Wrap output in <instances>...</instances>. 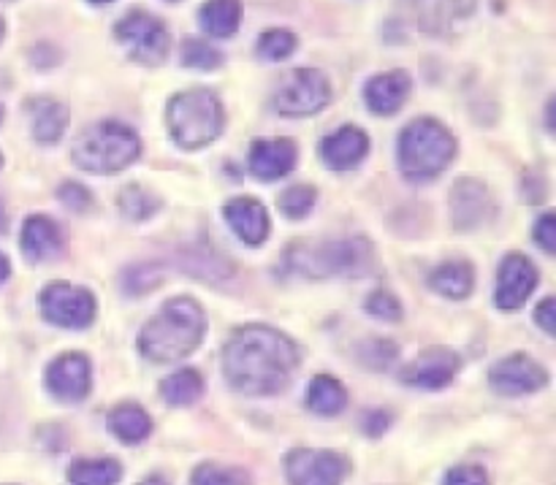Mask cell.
Here are the masks:
<instances>
[{
	"mask_svg": "<svg viewBox=\"0 0 556 485\" xmlns=\"http://www.w3.org/2000/svg\"><path fill=\"white\" fill-rule=\"evenodd\" d=\"M299 347L269 326H242L223 347V374L244 396H277L299 369Z\"/></svg>",
	"mask_w": 556,
	"mask_h": 485,
	"instance_id": "cell-1",
	"label": "cell"
},
{
	"mask_svg": "<svg viewBox=\"0 0 556 485\" xmlns=\"http://www.w3.org/2000/svg\"><path fill=\"white\" fill-rule=\"evenodd\" d=\"M206 315L195 298L177 296L152 315L139 334L141 356L155 363H174L188 358L201 345Z\"/></svg>",
	"mask_w": 556,
	"mask_h": 485,
	"instance_id": "cell-2",
	"label": "cell"
},
{
	"mask_svg": "<svg viewBox=\"0 0 556 485\" xmlns=\"http://www.w3.org/2000/svg\"><path fill=\"white\" fill-rule=\"evenodd\" d=\"M396 155H400V171L410 182H429L451 166L456 155V139L438 119H413L402 130Z\"/></svg>",
	"mask_w": 556,
	"mask_h": 485,
	"instance_id": "cell-3",
	"label": "cell"
},
{
	"mask_svg": "<svg viewBox=\"0 0 556 485\" xmlns=\"http://www.w3.org/2000/svg\"><path fill=\"white\" fill-rule=\"evenodd\" d=\"M141 141L134 128L117 119L90 125L71 146V157L81 171L117 174L139 157Z\"/></svg>",
	"mask_w": 556,
	"mask_h": 485,
	"instance_id": "cell-4",
	"label": "cell"
},
{
	"mask_svg": "<svg viewBox=\"0 0 556 485\" xmlns=\"http://www.w3.org/2000/svg\"><path fill=\"white\" fill-rule=\"evenodd\" d=\"M168 130L182 150H201L223 133L226 112L220 98L206 87L177 92L168 101Z\"/></svg>",
	"mask_w": 556,
	"mask_h": 485,
	"instance_id": "cell-5",
	"label": "cell"
},
{
	"mask_svg": "<svg viewBox=\"0 0 556 485\" xmlns=\"http://www.w3.org/2000/svg\"><path fill=\"white\" fill-rule=\"evenodd\" d=\"M288 266L304 277H362L375 266V250L367 239H345V242L293 244L288 250Z\"/></svg>",
	"mask_w": 556,
	"mask_h": 485,
	"instance_id": "cell-6",
	"label": "cell"
},
{
	"mask_svg": "<svg viewBox=\"0 0 556 485\" xmlns=\"http://www.w3.org/2000/svg\"><path fill=\"white\" fill-rule=\"evenodd\" d=\"M114 36L128 49L130 58L147 68H157L168 58L172 36L168 27L150 11L134 9L114 25Z\"/></svg>",
	"mask_w": 556,
	"mask_h": 485,
	"instance_id": "cell-7",
	"label": "cell"
},
{
	"mask_svg": "<svg viewBox=\"0 0 556 485\" xmlns=\"http://www.w3.org/2000/svg\"><path fill=\"white\" fill-rule=\"evenodd\" d=\"M331 85L326 74L315 68H293L280 79L275 106L282 117H313L329 106Z\"/></svg>",
	"mask_w": 556,
	"mask_h": 485,
	"instance_id": "cell-8",
	"label": "cell"
},
{
	"mask_svg": "<svg viewBox=\"0 0 556 485\" xmlns=\"http://www.w3.org/2000/svg\"><path fill=\"white\" fill-rule=\"evenodd\" d=\"M41 315L60 329H87L96 320V298L71 282H52L38 296Z\"/></svg>",
	"mask_w": 556,
	"mask_h": 485,
	"instance_id": "cell-9",
	"label": "cell"
},
{
	"mask_svg": "<svg viewBox=\"0 0 556 485\" xmlns=\"http://www.w3.org/2000/svg\"><path fill=\"white\" fill-rule=\"evenodd\" d=\"M489 385L497 391L500 396H530L538 394L548 385V369L541 361H535L527 353H514V356L503 358L489 372Z\"/></svg>",
	"mask_w": 556,
	"mask_h": 485,
	"instance_id": "cell-10",
	"label": "cell"
},
{
	"mask_svg": "<svg viewBox=\"0 0 556 485\" xmlns=\"http://www.w3.org/2000/svg\"><path fill=\"white\" fill-rule=\"evenodd\" d=\"M348 461L334 450L299 448L286 456V477L291 485H342Z\"/></svg>",
	"mask_w": 556,
	"mask_h": 485,
	"instance_id": "cell-11",
	"label": "cell"
},
{
	"mask_svg": "<svg viewBox=\"0 0 556 485\" xmlns=\"http://www.w3.org/2000/svg\"><path fill=\"white\" fill-rule=\"evenodd\" d=\"M538 280V266L532 264L527 255L510 253L505 255L503 264L497 269V291H494V302L503 312H516V309L525 307L530 302V296L535 293Z\"/></svg>",
	"mask_w": 556,
	"mask_h": 485,
	"instance_id": "cell-12",
	"label": "cell"
},
{
	"mask_svg": "<svg viewBox=\"0 0 556 485\" xmlns=\"http://www.w3.org/2000/svg\"><path fill=\"white\" fill-rule=\"evenodd\" d=\"M92 388V369L81 353H63L47 367V391L65 405L85 401Z\"/></svg>",
	"mask_w": 556,
	"mask_h": 485,
	"instance_id": "cell-13",
	"label": "cell"
},
{
	"mask_svg": "<svg viewBox=\"0 0 556 485\" xmlns=\"http://www.w3.org/2000/svg\"><path fill=\"white\" fill-rule=\"evenodd\" d=\"M494 212H497V206H494L492 193L478 179H459L451 190V217H454V226L459 231L486 226Z\"/></svg>",
	"mask_w": 556,
	"mask_h": 485,
	"instance_id": "cell-14",
	"label": "cell"
},
{
	"mask_svg": "<svg viewBox=\"0 0 556 485\" xmlns=\"http://www.w3.org/2000/svg\"><path fill=\"white\" fill-rule=\"evenodd\" d=\"M459 367L462 361L454 350H448V347H432V350H424L421 356L402 372V383L421 391H440L445 388V385L454 383Z\"/></svg>",
	"mask_w": 556,
	"mask_h": 485,
	"instance_id": "cell-15",
	"label": "cell"
},
{
	"mask_svg": "<svg viewBox=\"0 0 556 485\" xmlns=\"http://www.w3.org/2000/svg\"><path fill=\"white\" fill-rule=\"evenodd\" d=\"M369 136L356 125H342L320 141V157L334 171H351L367 157Z\"/></svg>",
	"mask_w": 556,
	"mask_h": 485,
	"instance_id": "cell-16",
	"label": "cell"
},
{
	"mask_svg": "<svg viewBox=\"0 0 556 485\" xmlns=\"http://www.w3.org/2000/svg\"><path fill=\"white\" fill-rule=\"evenodd\" d=\"M413 90V79L407 71H389V74H378L367 81L364 87V101H367L369 112L389 117L396 114L407 103Z\"/></svg>",
	"mask_w": 556,
	"mask_h": 485,
	"instance_id": "cell-17",
	"label": "cell"
},
{
	"mask_svg": "<svg viewBox=\"0 0 556 485\" xmlns=\"http://www.w3.org/2000/svg\"><path fill=\"white\" fill-rule=\"evenodd\" d=\"M223 215H226L231 231L250 247H258L269 237V212H266L261 201L242 195V199L228 201L223 206Z\"/></svg>",
	"mask_w": 556,
	"mask_h": 485,
	"instance_id": "cell-18",
	"label": "cell"
},
{
	"mask_svg": "<svg viewBox=\"0 0 556 485\" xmlns=\"http://www.w3.org/2000/svg\"><path fill=\"white\" fill-rule=\"evenodd\" d=\"M65 237L60 231L58 222L47 215H33L27 217L25 226H22V253L33 264H41V260H52L63 253Z\"/></svg>",
	"mask_w": 556,
	"mask_h": 485,
	"instance_id": "cell-19",
	"label": "cell"
},
{
	"mask_svg": "<svg viewBox=\"0 0 556 485\" xmlns=\"http://www.w3.org/2000/svg\"><path fill=\"white\" fill-rule=\"evenodd\" d=\"M296 144L288 139L277 141H255L250 146V171L264 182H275V179L286 177L296 166Z\"/></svg>",
	"mask_w": 556,
	"mask_h": 485,
	"instance_id": "cell-20",
	"label": "cell"
},
{
	"mask_svg": "<svg viewBox=\"0 0 556 485\" xmlns=\"http://www.w3.org/2000/svg\"><path fill=\"white\" fill-rule=\"evenodd\" d=\"M30 133L38 144H54L68 128V109L54 98H33L27 101Z\"/></svg>",
	"mask_w": 556,
	"mask_h": 485,
	"instance_id": "cell-21",
	"label": "cell"
},
{
	"mask_svg": "<svg viewBox=\"0 0 556 485\" xmlns=\"http://www.w3.org/2000/svg\"><path fill=\"white\" fill-rule=\"evenodd\" d=\"M106 426L123 445L144 443L152 432L150 416H147L139 405H134V401H125V405L114 407V410L109 412Z\"/></svg>",
	"mask_w": 556,
	"mask_h": 485,
	"instance_id": "cell-22",
	"label": "cell"
},
{
	"mask_svg": "<svg viewBox=\"0 0 556 485\" xmlns=\"http://www.w3.org/2000/svg\"><path fill=\"white\" fill-rule=\"evenodd\" d=\"M429 288L445 298H467L476 288V269L467 260H445L432 271Z\"/></svg>",
	"mask_w": 556,
	"mask_h": 485,
	"instance_id": "cell-23",
	"label": "cell"
},
{
	"mask_svg": "<svg viewBox=\"0 0 556 485\" xmlns=\"http://www.w3.org/2000/svg\"><path fill=\"white\" fill-rule=\"evenodd\" d=\"M199 22L212 38H231L242 25L239 0H206L199 11Z\"/></svg>",
	"mask_w": 556,
	"mask_h": 485,
	"instance_id": "cell-24",
	"label": "cell"
},
{
	"mask_svg": "<svg viewBox=\"0 0 556 485\" xmlns=\"http://www.w3.org/2000/svg\"><path fill=\"white\" fill-rule=\"evenodd\" d=\"M348 405V391L340 380H334L331 374H318V378L309 383L307 388V407L318 416L334 418L345 410Z\"/></svg>",
	"mask_w": 556,
	"mask_h": 485,
	"instance_id": "cell-25",
	"label": "cell"
},
{
	"mask_svg": "<svg viewBox=\"0 0 556 485\" xmlns=\"http://www.w3.org/2000/svg\"><path fill=\"white\" fill-rule=\"evenodd\" d=\"M204 394V378L195 369H179L161 383V396L172 407H190Z\"/></svg>",
	"mask_w": 556,
	"mask_h": 485,
	"instance_id": "cell-26",
	"label": "cell"
},
{
	"mask_svg": "<svg viewBox=\"0 0 556 485\" xmlns=\"http://www.w3.org/2000/svg\"><path fill=\"white\" fill-rule=\"evenodd\" d=\"M123 477V467L114 459H81L68 470L71 485H117Z\"/></svg>",
	"mask_w": 556,
	"mask_h": 485,
	"instance_id": "cell-27",
	"label": "cell"
},
{
	"mask_svg": "<svg viewBox=\"0 0 556 485\" xmlns=\"http://www.w3.org/2000/svg\"><path fill=\"white\" fill-rule=\"evenodd\" d=\"M179 63L193 71H215L223 65V52L204 38H185L179 49Z\"/></svg>",
	"mask_w": 556,
	"mask_h": 485,
	"instance_id": "cell-28",
	"label": "cell"
},
{
	"mask_svg": "<svg viewBox=\"0 0 556 485\" xmlns=\"http://www.w3.org/2000/svg\"><path fill=\"white\" fill-rule=\"evenodd\" d=\"M157 209H161V201H157L150 190L139 188V184H130V188H125L123 193H119V212H123L128 220H150Z\"/></svg>",
	"mask_w": 556,
	"mask_h": 485,
	"instance_id": "cell-29",
	"label": "cell"
},
{
	"mask_svg": "<svg viewBox=\"0 0 556 485\" xmlns=\"http://www.w3.org/2000/svg\"><path fill=\"white\" fill-rule=\"evenodd\" d=\"M190 485H250L248 472L239 467H223V464H199L190 475Z\"/></svg>",
	"mask_w": 556,
	"mask_h": 485,
	"instance_id": "cell-30",
	"label": "cell"
},
{
	"mask_svg": "<svg viewBox=\"0 0 556 485\" xmlns=\"http://www.w3.org/2000/svg\"><path fill=\"white\" fill-rule=\"evenodd\" d=\"M299 38L291 30H266L258 38V58L266 63H280L296 52Z\"/></svg>",
	"mask_w": 556,
	"mask_h": 485,
	"instance_id": "cell-31",
	"label": "cell"
},
{
	"mask_svg": "<svg viewBox=\"0 0 556 485\" xmlns=\"http://www.w3.org/2000/svg\"><path fill=\"white\" fill-rule=\"evenodd\" d=\"M315 201H318L315 188H309V184H291L280 195V212L288 220H302V217H307L315 209Z\"/></svg>",
	"mask_w": 556,
	"mask_h": 485,
	"instance_id": "cell-32",
	"label": "cell"
},
{
	"mask_svg": "<svg viewBox=\"0 0 556 485\" xmlns=\"http://www.w3.org/2000/svg\"><path fill=\"white\" fill-rule=\"evenodd\" d=\"M163 271L157 266H144L136 264L130 266L128 271H123V291L130 293V296H141V293H150L161 285Z\"/></svg>",
	"mask_w": 556,
	"mask_h": 485,
	"instance_id": "cell-33",
	"label": "cell"
},
{
	"mask_svg": "<svg viewBox=\"0 0 556 485\" xmlns=\"http://www.w3.org/2000/svg\"><path fill=\"white\" fill-rule=\"evenodd\" d=\"M367 312L372 315V318L386 320V323H396V320H402V304L396 302L394 293L375 291L372 296L367 298Z\"/></svg>",
	"mask_w": 556,
	"mask_h": 485,
	"instance_id": "cell-34",
	"label": "cell"
},
{
	"mask_svg": "<svg viewBox=\"0 0 556 485\" xmlns=\"http://www.w3.org/2000/svg\"><path fill=\"white\" fill-rule=\"evenodd\" d=\"M362 361L369 369H386L396 361V345L386 340H372L362 345Z\"/></svg>",
	"mask_w": 556,
	"mask_h": 485,
	"instance_id": "cell-35",
	"label": "cell"
},
{
	"mask_svg": "<svg viewBox=\"0 0 556 485\" xmlns=\"http://www.w3.org/2000/svg\"><path fill=\"white\" fill-rule=\"evenodd\" d=\"M532 239H535L543 253L556 255V209L538 217L535 228H532Z\"/></svg>",
	"mask_w": 556,
	"mask_h": 485,
	"instance_id": "cell-36",
	"label": "cell"
},
{
	"mask_svg": "<svg viewBox=\"0 0 556 485\" xmlns=\"http://www.w3.org/2000/svg\"><path fill=\"white\" fill-rule=\"evenodd\" d=\"M58 195H60V201H63L65 209L79 212V215H81V212H90L92 195H90V190L81 188L79 182H65V184H60Z\"/></svg>",
	"mask_w": 556,
	"mask_h": 485,
	"instance_id": "cell-37",
	"label": "cell"
},
{
	"mask_svg": "<svg viewBox=\"0 0 556 485\" xmlns=\"http://www.w3.org/2000/svg\"><path fill=\"white\" fill-rule=\"evenodd\" d=\"M443 485H492V483H489V475L483 467L462 464V467H454V470L445 475Z\"/></svg>",
	"mask_w": 556,
	"mask_h": 485,
	"instance_id": "cell-38",
	"label": "cell"
},
{
	"mask_svg": "<svg viewBox=\"0 0 556 485\" xmlns=\"http://www.w3.org/2000/svg\"><path fill=\"white\" fill-rule=\"evenodd\" d=\"M535 323L546 331L548 336L556 340V298H543L541 304L535 307Z\"/></svg>",
	"mask_w": 556,
	"mask_h": 485,
	"instance_id": "cell-39",
	"label": "cell"
},
{
	"mask_svg": "<svg viewBox=\"0 0 556 485\" xmlns=\"http://www.w3.org/2000/svg\"><path fill=\"white\" fill-rule=\"evenodd\" d=\"M389 426H391V418H389V412H386V410H372V412H367V416H364V421H362V429H364V432H367L372 439L383 437L386 429H389Z\"/></svg>",
	"mask_w": 556,
	"mask_h": 485,
	"instance_id": "cell-40",
	"label": "cell"
},
{
	"mask_svg": "<svg viewBox=\"0 0 556 485\" xmlns=\"http://www.w3.org/2000/svg\"><path fill=\"white\" fill-rule=\"evenodd\" d=\"M546 128L556 133V92L552 95V101L546 103Z\"/></svg>",
	"mask_w": 556,
	"mask_h": 485,
	"instance_id": "cell-41",
	"label": "cell"
},
{
	"mask_svg": "<svg viewBox=\"0 0 556 485\" xmlns=\"http://www.w3.org/2000/svg\"><path fill=\"white\" fill-rule=\"evenodd\" d=\"M11 277V264H9V258H5L3 253H0V285H3L5 280H9Z\"/></svg>",
	"mask_w": 556,
	"mask_h": 485,
	"instance_id": "cell-42",
	"label": "cell"
},
{
	"mask_svg": "<svg viewBox=\"0 0 556 485\" xmlns=\"http://www.w3.org/2000/svg\"><path fill=\"white\" fill-rule=\"evenodd\" d=\"M139 485H168V481L163 475H150V477H144Z\"/></svg>",
	"mask_w": 556,
	"mask_h": 485,
	"instance_id": "cell-43",
	"label": "cell"
},
{
	"mask_svg": "<svg viewBox=\"0 0 556 485\" xmlns=\"http://www.w3.org/2000/svg\"><path fill=\"white\" fill-rule=\"evenodd\" d=\"M5 226H9V222H5V209H3V206H0V233L5 231Z\"/></svg>",
	"mask_w": 556,
	"mask_h": 485,
	"instance_id": "cell-44",
	"label": "cell"
},
{
	"mask_svg": "<svg viewBox=\"0 0 556 485\" xmlns=\"http://www.w3.org/2000/svg\"><path fill=\"white\" fill-rule=\"evenodd\" d=\"M90 3H96V5H106V3H114V0H90Z\"/></svg>",
	"mask_w": 556,
	"mask_h": 485,
	"instance_id": "cell-45",
	"label": "cell"
},
{
	"mask_svg": "<svg viewBox=\"0 0 556 485\" xmlns=\"http://www.w3.org/2000/svg\"><path fill=\"white\" fill-rule=\"evenodd\" d=\"M3 36H5V22L0 20V41H3Z\"/></svg>",
	"mask_w": 556,
	"mask_h": 485,
	"instance_id": "cell-46",
	"label": "cell"
},
{
	"mask_svg": "<svg viewBox=\"0 0 556 485\" xmlns=\"http://www.w3.org/2000/svg\"><path fill=\"white\" fill-rule=\"evenodd\" d=\"M0 123H3V106H0Z\"/></svg>",
	"mask_w": 556,
	"mask_h": 485,
	"instance_id": "cell-47",
	"label": "cell"
},
{
	"mask_svg": "<svg viewBox=\"0 0 556 485\" xmlns=\"http://www.w3.org/2000/svg\"><path fill=\"white\" fill-rule=\"evenodd\" d=\"M166 3H182V0H166Z\"/></svg>",
	"mask_w": 556,
	"mask_h": 485,
	"instance_id": "cell-48",
	"label": "cell"
},
{
	"mask_svg": "<svg viewBox=\"0 0 556 485\" xmlns=\"http://www.w3.org/2000/svg\"><path fill=\"white\" fill-rule=\"evenodd\" d=\"M0 166H3V155H0Z\"/></svg>",
	"mask_w": 556,
	"mask_h": 485,
	"instance_id": "cell-49",
	"label": "cell"
}]
</instances>
